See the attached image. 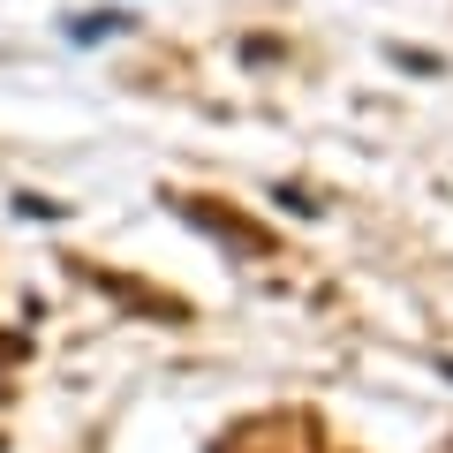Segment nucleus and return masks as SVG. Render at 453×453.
I'll return each mask as SVG.
<instances>
[{"mask_svg": "<svg viewBox=\"0 0 453 453\" xmlns=\"http://www.w3.org/2000/svg\"><path fill=\"white\" fill-rule=\"evenodd\" d=\"M106 31H121V16H83L76 23V38H106Z\"/></svg>", "mask_w": 453, "mask_h": 453, "instance_id": "nucleus-1", "label": "nucleus"}]
</instances>
